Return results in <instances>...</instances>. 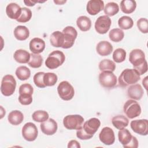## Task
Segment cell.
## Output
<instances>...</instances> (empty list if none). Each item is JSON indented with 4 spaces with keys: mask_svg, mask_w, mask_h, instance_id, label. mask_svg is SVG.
Returning a JSON list of instances; mask_svg holds the SVG:
<instances>
[{
    "mask_svg": "<svg viewBox=\"0 0 148 148\" xmlns=\"http://www.w3.org/2000/svg\"><path fill=\"white\" fill-rule=\"evenodd\" d=\"M140 75L135 69H125L120 74L118 81L119 85L125 87L137 83L140 79Z\"/></svg>",
    "mask_w": 148,
    "mask_h": 148,
    "instance_id": "1",
    "label": "cell"
},
{
    "mask_svg": "<svg viewBox=\"0 0 148 148\" xmlns=\"http://www.w3.org/2000/svg\"><path fill=\"white\" fill-rule=\"evenodd\" d=\"M65 60L64 54L61 51L55 50L49 54L45 61V65L50 69H54L61 66Z\"/></svg>",
    "mask_w": 148,
    "mask_h": 148,
    "instance_id": "2",
    "label": "cell"
},
{
    "mask_svg": "<svg viewBox=\"0 0 148 148\" xmlns=\"http://www.w3.org/2000/svg\"><path fill=\"white\" fill-rule=\"evenodd\" d=\"M16 87V81L11 75L4 76L2 79L1 84V92L6 97L12 95L15 91Z\"/></svg>",
    "mask_w": 148,
    "mask_h": 148,
    "instance_id": "3",
    "label": "cell"
},
{
    "mask_svg": "<svg viewBox=\"0 0 148 148\" xmlns=\"http://www.w3.org/2000/svg\"><path fill=\"white\" fill-rule=\"evenodd\" d=\"M84 118L79 114L66 116L63 119V124L68 130H79L83 127Z\"/></svg>",
    "mask_w": 148,
    "mask_h": 148,
    "instance_id": "4",
    "label": "cell"
},
{
    "mask_svg": "<svg viewBox=\"0 0 148 148\" xmlns=\"http://www.w3.org/2000/svg\"><path fill=\"white\" fill-rule=\"evenodd\" d=\"M123 111L128 118L134 119L140 114L141 108L135 100L128 99L124 104Z\"/></svg>",
    "mask_w": 148,
    "mask_h": 148,
    "instance_id": "5",
    "label": "cell"
},
{
    "mask_svg": "<svg viewBox=\"0 0 148 148\" xmlns=\"http://www.w3.org/2000/svg\"><path fill=\"white\" fill-rule=\"evenodd\" d=\"M57 92L60 97L64 101L72 99L75 95L74 88L67 81H62L58 84Z\"/></svg>",
    "mask_w": 148,
    "mask_h": 148,
    "instance_id": "6",
    "label": "cell"
},
{
    "mask_svg": "<svg viewBox=\"0 0 148 148\" xmlns=\"http://www.w3.org/2000/svg\"><path fill=\"white\" fill-rule=\"evenodd\" d=\"M99 82L103 87L112 88L117 84V77L112 72H102L99 75Z\"/></svg>",
    "mask_w": 148,
    "mask_h": 148,
    "instance_id": "7",
    "label": "cell"
},
{
    "mask_svg": "<svg viewBox=\"0 0 148 148\" xmlns=\"http://www.w3.org/2000/svg\"><path fill=\"white\" fill-rule=\"evenodd\" d=\"M64 36V43L62 48L69 49L73 46L75 40L77 36V32L75 28L72 26H67L62 30Z\"/></svg>",
    "mask_w": 148,
    "mask_h": 148,
    "instance_id": "8",
    "label": "cell"
},
{
    "mask_svg": "<svg viewBox=\"0 0 148 148\" xmlns=\"http://www.w3.org/2000/svg\"><path fill=\"white\" fill-rule=\"evenodd\" d=\"M38 128L32 123H25L22 128V136L23 138L29 142L35 140L38 136Z\"/></svg>",
    "mask_w": 148,
    "mask_h": 148,
    "instance_id": "9",
    "label": "cell"
},
{
    "mask_svg": "<svg viewBox=\"0 0 148 148\" xmlns=\"http://www.w3.org/2000/svg\"><path fill=\"white\" fill-rule=\"evenodd\" d=\"M112 21L109 17L106 15L99 16L95 23V29L99 34H105L109 29Z\"/></svg>",
    "mask_w": 148,
    "mask_h": 148,
    "instance_id": "10",
    "label": "cell"
},
{
    "mask_svg": "<svg viewBox=\"0 0 148 148\" xmlns=\"http://www.w3.org/2000/svg\"><path fill=\"white\" fill-rule=\"evenodd\" d=\"M132 130L140 135L145 136L148 134V121L147 119L132 120L130 123Z\"/></svg>",
    "mask_w": 148,
    "mask_h": 148,
    "instance_id": "11",
    "label": "cell"
},
{
    "mask_svg": "<svg viewBox=\"0 0 148 148\" xmlns=\"http://www.w3.org/2000/svg\"><path fill=\"white\" fill-rule=\"evenodd\" d=\"M99 139L104 145L113 144L115 141V136L113 130L108 127H103L99 134Z\"/></svg>",
    "mask_w": 148,
    "mask_h": 148,
    "instance_id": "12",
    "label": "cell"
},
{
    "mask_svg": "<svg viewBox=\"0 0 148 148\" xmlns=\"http://www.w3.org/2000/svg\"><path fill=\"white\" fill-rule=\"evenodd\" d=\"M129 61L133 65L134 68L138 66L146 61L145 54L140 49H134L130 53Z\"/></svg>",
    "mask_w": 148,
    "mask_h": 148,
    "instance_id": "13",
    "label": "cell"
},
{
    "mask_svg": "<svg viewBox=\"0 0 148 148\" xmlns=\"http://www.w3.org/2000/svg\"><path fill=\"white\" fill-rule=\"evenodd\" d=\"M40 127L43 134L46 135H52L57 132L58 125L57 122L50 118L41 123Z\"/></svg>",
    "mask_w": 148,
    "mask_h": 148,
    "instance_id": "14",
    "label": "cell"
},
{
    "mask_svg": "<svg viewBox=\"0 0 148 148\" xmlns=\"http://www.w3.org/2000/svg\"><path fill=\"white\" fill-rule=\"evenodd\" d=\"M101 125L100 120L95 117L91 118L83 125V129L88 134L94 136Z\"/></svg>",
    "mask_w": 148,
    "mask_h": 148,
    "instance_id": "15",
    "label": "cell"
},
{
    "mask_svg": "<svg viewBox=\"0 0 148 148\" xmlns=\"http://www.w3.org/2000/svg\"><path fill=\"white\" fill-rule=\"evenodd\" d=\"M104 9V2L101 0H90L87 2L86 10L88 14L95 16Z\"/></svg>",
    "mask_w": 148,
    "mask_h": 148,
    "instance_id": "16",
    "label": "cell"
},
{
    "mask_svg": "<svg viewBox=\"0 0 148 148\" xmlns=\"http://www.w3.org/2000/svg\"><path fill=\"white\" fill-rule=\"evenodd\" d=\"M143 90L139 84L130 86L127 89V95L134 100H140L143 95Z\"/></svg>",
    "mask_w": 148,
    "mask_h": 148,
    "instance_id": "17",
    "label": "cell"
},
{
    "mask_svg": "<svg viewBox=\"0 0 148 148\" xmlns=\"http://www.w3.org/2000/svg\"><path fill=\"white\" fill-rule=\"evenodd\" d=\"M29 46L32 53L39 54L45 49V42L40 38H34L31 40Z\"/></svg>",
    "mask_w": 148,
    "mask_h": 148,
    "instance_id": "18",
    "label": "cell"
},
{
    "mask_svg": "<svg viewBox=\"0 0 148 148\" xmlns=\"http://www.w3.org/2000/svg\"><path fill=\"white\" fill-rule=\"evenodd\" d=\"M6 13L10 18L17 20L21 13V8L16 3H10L6 8Z\"/></svg>",
    "mask_w": 148,
    "mask_h": 148,
    "instance_id": "19",
    "label": "cell"
},
{
    "mask_svg": "<svg viewBox=\"0 0 148 148\" xmlns=\"http://www.w3.org/2000/svg\"><path fill=\"white\" fill-rule=\"evenodd\" d=\"M113 49L111 43L105 40L99 42L96 46L97 52L101 56H109L112 53Z\"/></svg>",
    "mask_w": 148,
    "mask_h": 148,
    "instance_id": "20",
    "label": "cell"
},
{
    "mask_svg": "<svg viewBox=\"0 0 148 148\" xmlns=\"http://www.w3.org/2000/svg\"><path fill=\"white\" fill-rule=\"evenodd\" d=\"M51 45L56 47H62L64 43V36L62 32L56 31L53 32L50 37Z\"/></svg>",
    "mask_w": 148,
    "mask_h": 148,
    "instance_id": "21",
    "label": "cell"
},
{
    "mask_svg": "<svg viewBox=\"0 0 148 148\" xmlns=\"http://www.w3.org/2000/svg\"><path fill=\"white\" fill-rule=\"evenodd\" d=\"M132 135L130 132L125 128L120 130L118 132V138L120 143L124 147L126 148L132 139Z\"/></svg>",
    "mask_w": 148,
    "mask_h": 148,
    "instance_id": "22",
    "label": "cell"
},
{
    "mask_svg": "<svg viewBox=\"0 0 148 148\" xmlns=\"http://www.w3.org/2000/svg\"><path fill=\"white\" fill-rule=\"evenodd\" d=\"M30 57L29 53L23 49L17 50L13 55L15 61L20 64L28 63L30 60Z\"/></svg>",
    "mask_w": 148,
    "mask_h": 148,
    "instance_id": "23",
    "label": "cell"
},
{
    "mask_svg": "<svg viewBox=\"0 0 148 148\" xmlns=\"http://www.w3.org/2000/svg\"><path fill=\"white\" fill-rule=\"evenodd\" d=\"M14 37L18 40H25L29 36L28 28L24 25H18L14 29Z\"/></svg>",
    "mask_w": 148,
    "mask_h": 148,
    "instance_id": "24",
    "label": "cell"
},
{
    "mask_svg": "<svg viewBox=\"0 0 148 148\" xmlns=\"http://www.w3.org/2000/svg\"><path fill=\"white\" fill-rule=\"evenodd\" d=\"M112 123L116 128L120 130L128 126L129 121L124 116L117 115L112 118Z\"/></svg>",
    "mask_w": 148,
    "mask_h": 148,
    "instance_id": "25",
    "label": "cell"
},
{
    "mask_svg": "<svg viewBox=\"0 0 148 148\" xmlns=\"http://www.w3.org/2000/svg\"><path fill=\"white\" fill-rule=\"evenodd\" d=\"M136 8V3L133 0H123L120 2V9L125 14H130L134 12Z\"/></svg>",
    "mask_w": 148,
    "mask_h": 148,
    "instance_id": "26",
    "label": "cell"
},
{
    "mask_svg": "<svg viewBox=\"0 0 148 148\" xmlns=\"http://www.w3.org/2000/svg\"><path fill=\"white\" fill-rule=\"evenodd\" d=\"M8 119L9 122L14 125H17L21 124L24 119L23 114L19 110H13L9 113Z\"/></svg>",
    "mask_w": 148,
    "mask_h": 148,
    "instance_id": "27",
    "label": "cell"
},
{
    "mask_svg": "<svg viewBox=\"0 0 148 148\" xmlns=\"http://www.w3.org/2000/svg\"><path fill=\"white\" fill-rule=\"evenodd\" d=\"M76 24L82 31L86 32L91 28V21L88 17L86 16H81L77 18Z\"/></svg>",
    "mask_w": 148,
    "mask_h": 148,
    "instance_id": "28",
    "label": "cell"
},
{
    "mask_svg": "<svg viewBox=\"0 0 148 148\" xmlns=\"http://www.w3.org/2000/svg\"><path fill=\"white\" fill-rule=\"evenodd\" d=\"M99 69L101 72L110 71L113 72L116 69L115 63L110 60L104 59L99 63Z\"/></svg>",
    "mask_w": 148,
    "mask_h": 148,
    "instance_id": "29",
    "label": "cell"
},
{
    "mask_svg": "<svg viewBox=\"0 0 148 148\" xmlns=\"http://www.w3.org/2000/svg\"><path fill=\"white\" fill-rule=\"evenodd\" d=\"M16 75L20 80H25L29 78L31 71L28 68L25 66H18L16 70Z\"/></svg>",
    "mask_w": 148,
    "mask_h": 148,
    "instance_id": "30",
    "label": "cell"
},
{
    "mask_svg": "<svg viewBox=\"0 0 148 148\" xmlns=\"http://www.w3.org/2000/svg\"><path fill=\"white\" fill-rule=\"evenodd\" d=\"M103 11L106 16H113L116 14L119 11V7L117 3L110 2L108 3L103 9Z\"/></svg>",
    "mask_w": 148,
    "mask_h": 148,
    "instance_id": "31",
    "label": "cell"
},
{
    "mask_svg": "<svg viewBox=\"0 0 148 148\" xmlns=\"http://www.w3.org/2000/svg\"><path fill=\"white\" fill-rule=\"evenodd\" d=\"M118 25L120 29H128L133 27L134 21L130 17L124 16L119 19Z\"/></svg>",
    "mask_w": 148,
    "mask_h": 148,
    "instance_id": "32",
    "label": "cell"
},
{
    "mask_svg": "<svg viewBox=\"0 0 148 148\" xmlns=\"http://www.w3.org/2000/svg\"><path fill=\"white\" fill-rule=\"evenodd\" d=\"M124 33L120 28H114L111 29L109 33V39L114 42H119L123 40Z\"/></svg>",
    "mask_w": 148,
    "mask_h": 148,
    "instance_id": "33",
    "label": "cell"
},
{
    "mask_svg": "<svg viewBox=\"0 0 148 148\" xmlns=\"http://www.w3.org/2000/svg\"><path fill=\"white\" fill-rule=\"evenodd\" d=\"M30 60L28 62V65L33 68H38L41 66L43 62V58L39 54H30Z\"/></svg>",
    "mask_w": 148,
    "mask_h": 148,
    "instance_id": "34",
    "label": "cell"
},
{
    "mask_svg": "<svg viewBox=\"0 0 148 148\" xmlns=\"http://www.w3.org/2000/svg\"><path fill=\"white\" fill-rule=\"evenodd\" d=\"M49 114L45 110H36L33 113L32 118L34 121L38 123H42L49 119Z\"/></svg>",
    "mask_w": 148,
    "mask_h": 148,
    "instance_id": "35",
    "label": "cell"
},
{
    "mask_svg": "<svg viewBox=\"0 0 148 148\" xmlns=\"http://www.w3.org/2000/svg\"><path fill=\"white\" fill-rule=\"evenodd\" d=\"M57 76L52 72L45 73L43 76V82L46 86H53L57 82Z\"/></svg>",
    "mask_w": 148,
    "mask_h": 148,
    "instance_id": "36",
    "label": "cell"
},
{
    "mask_svg": "<svg viewBox=\"0 0 148 148\" xmlns=\"http://www.w3.org/2000/svg\"><path fill=\"white\" fill-rule=\"evenodd\" d=\"M126 51L121 48L116 49L113 53V59L117 63L123 62L126 58Z\"/></svg>",
    "mask_w": 148,
    "mask_h": 148,
    "instance_id": "37",
    "label": "cell"
},
{
    "mask_svg": "<svg viewBox=\"0 0 148 148\" xmlns=\"http://www.w3.org/2000/svg\"><path fill=\"white\" fill-rule=\"evenodd\" d=\"M32 17V12L27 8H21V13L18 19L16 20L19 23H26L30 20Z\"/></svg>",
    "mask_w": 148,
    "mask_h": 148,
    "instance_id": "38",
    "label": "cell"
},
{
    "mask_svg": "<svg viewBox=\"0 0 148 148\" xmlns=\"http://www.w3.org/2000/svg\"><path fill=\"white\" fill-rule=\"evenodd\" d=\"M19 95L23 96H32L34 88L32 86L28 83L21 84L19 87Z\"/></svg>",
    "mask_w": 148,
    "mask_h": 148,
    "instance_id": "39",
    "label": "cell"
},
{
    "mask_svg": "<svg viewBox=\"0 0 148 148\" xmlns=\"http://www.w3.org/2000/svg\"><path fill=\"white\" fill-rule=\"evenodd\" d=\"M45 73L43 72H39L35 73L34 76V82L36 86L39 88H45L46 87L43 82V76Z\"/></svg>",
    "mask_w": 148,
    "mask_h": 148,
    "instance_id": "40",
    "label": "cell"
},
{
    "mask_svg": "<svg viewBox=\"0 0 148 148\" xmlns=\"http://www.w3.org/2000/svg\"><path fill=\"white\" fill-rule=\"evenodd\" d=\"M137 27L139 30L143 34L148 32V21L146 18H139L136 23Z\"/></svg>",
    "mask_w": 148,
    "mask_h": 148,
    "instance_id": "41",
    "label": "cell"
},
{
    "mask_svg": "<svg viewBox=\"0 0 148 148\" xmlns=\"http://www.w3.org/2000/svg\"><path fill=\"white\" fill-rule=\"evenodd\" d=\"M76 136H77V138H78L79 139H80L81 140H88V139H90L91 138H92L93 136L87 134L84 131L83 128H82L77 130Z\"/></svg>",
    "mask_w": 148,
    "mask_h": 148,
    "instance_id": "42",
    "label": "cell"
},
{
    "mask_svg": "<svg viewBox=\"0 0 148 148\" xmlns=\"http://www.w3.org/2000/svg\"><path fill=\"white\" fill-rule=\"evenodd\" d=\"M18 101L23 105H28L32 102V96H23L19 95Z\"/></svg>",
    "mask_w": 148,
    "mask_h": 148,
    "instance_id": "43",
    "label": "cell"
},
{
    "mask_svg": "<svg viewBox=\"0 0 148 148\" xmlns=\"http://www.w3.org/2000/svg\"><path fill=\"white\" fill-rule=\"evenodd\" d=\"M134 69H135L140 75H142L145 73L147 71V64L146 60L142 64H141L138 66L134 68Z\"/></svg>",
    "mask_w": 148,
    "mask_h": 148,
    "instance_id": "44",
    "label": "cell"
},
{
    "mask_svg": "<svg viewBox=\"0 0 148 148\" xmlns=\"http://www.w3.org/2000/svg\"><path fill=\"white\" fill-rule=\"evenodd\" d=\"M138 147V141L136 138L134 136H132V140L128 145L126 148H137Z\"/></svg>",
    "mask_w": 148,
    "mask_h": 148,
    "instance_id": "45",
    "label": "cell"
},
{
    "mask_svg": "<svg viewBox=\"0 0 148 148\" xmlns=\"http://www.w3.org/2000/svg\"><path fill=\"white\" fill-rule=\"evenodd\" d=\"M81 146L79 144V143L76 140H72L69 142L68 145V147L71 148V147H76V148H80Z\"/></svg>",
    "mask_w": 148,
    "mask_h": 148,
    "instance_id": "46",
    "label": "cell"
},
{
    "mask_svg": "<svg viewBox=\"0 0 148 148\" xmlns=\"http://www.w3.org/2000/svg\"><path fill=\"white\" fill-rule=\"evenodd\" d=\"M36 2H44L42 1H24V3L28 6H33Z\"/></svg>",
    "mask_w": 148,
    "mask_h": 148,
    "instance_id": "47",
    "label": "cell"
},
{
    "mask_svg": "<svg viewBox=\"0 0 148 148\" xmlns=\"http://www.w3.org/2000/svg\"><path fill=\"white\" fill-rule=\"evenodd\" d=\"M147 77H145V79L142 80V84L143 85V86L145 87V88H146V90H147Z\"/></svg>",
    "mask_w": 148,
    "mask_h": 148,
    "instance_id": "48",
    "label": "cell"
},
{
    "mask_svg": "<svg viewBox=\"0 0 148 148\" xmlns=\"http://www.w3.org/2000/svg\"><path fill=\"white\" fill-rule=\"evenodd\" d=\"M54 2L56 3L57 5H62L64 3L66 2V1H54Z\"/></svg>",
    "mask_w": 148,
    "mask_h": 148,
    "instance_id": "49",
    "label": "cell"
}]
</instances>
